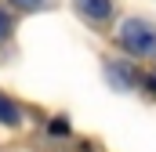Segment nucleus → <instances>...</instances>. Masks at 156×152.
Wrapping results in <instances>:
<instances>
[{
	"instance_id": "nucleus-1",
	"label": "nucleus",
	"mask_w": 156,
	"mask_h": 152,
	"mask_svg": "<svg viewBox=\"0 0 156 152\" xmlns=\"http://www.w3.org/2000/svg\"><path fill=\"white\" fill-rule=\"evenodd\" d=\"M120 43L131 54H156V26L149 18H127L120 26Z\"/></svg>"
},
{
	"instance_id": "nucleus-2",
	"label": "nucleus",
	"mask_w": 156,
	"mask_h": 152,
	"mask_svg": "<svg viewBox=\"0 0 156 152\" xmlns=\"http://www.w3.org/2000/svg\"><path fill=\"white\" fill-rule=\"evenodd\" d=\"M76 11L87 18V22H109L113 0H76Z\"/></svg>"
},
{
	"instance_id": "nucleus-3",
	"label": "nucleus",
	"mask_w": 156,
	"mask_h": 152,
	"mask_svg": "<svg viewBox=\"0 0 156 152\" xmlns=\"http://www.w3.org/2000/svg\"><path fill=\"white\" fill-rule=\"evenodd\" d=\"M18 119H22V112H18V105H15L11 98H4V94H0V123H4V127H15Z\"/></svg>"
},
{
	"instance_id": "nucleus-4",
	"label": "nucleus",
	"mask_w": 156,
	"mask_h": 152,
	"mask_svg": "<svg viewBox=\"0 0 156 152\" xmlns=\"http://www.w3.org/2000/svg\"><path fill=\"white\" fill-rule=\"evenodd\" d=\"M11 26H15V22H11V15H7V11H0V40L11 33Z\"/></svg>"
},
{
	"instance_id": "nucleus-5",
	"label": "nucleus",
	"mask_w": 156,
	"mask_h": 152,
	"mask_svg": "<svg viewBox=\"0 0 156 152\" xmlns=\"http://www.w3.org/2000/svg\"><path fill=\"white\" fill-rule=\"evenodd\" d=\"M66 130H69V123H66V119H55V123H51V134H55V138H62Z\"/></svg>"
},
{
	"instance_id": "nucleus-6",
	"label": "nucleus",
	"mask_w": 156,
	"mask_h": 152,
	"mask_svg": "<svg viewBox=\"0 0 156 152\" xmlns=\"http://www.w3.org/2000/svg\"><path fill=\"white\" fill-rule=\"evenodd\" d=\"M11 4H15V7H22V11H33V7H40L44 0H11Z\"/></svg>"
}]
</instances>
